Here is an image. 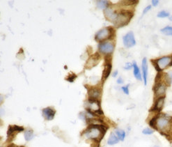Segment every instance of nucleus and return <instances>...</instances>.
I'll return each instance as SVG.
<instances>
[{
    "mask_svg": "<svg viewBox=\"0 0 172 147\" xmlns=\"http://www.w3.org/2000/svg\"><path fill=\"white\" fill-rule=\"evenodd\" d=\"M97 7L101 8V9H107L109 6V2L105 1V0H101V1H98L97 2Z\"/></svg>",
    "mask_w": 172,
    "mask_h": 147,
    "instance_id": "obj_22",
    "label": "nucleus"
},
{
    "mask_svg": "<svg viewBox=\"0 0 172 147\" xmlns=\"http://www.w3.org/2000/svg\"><path fill=\"white\" fill-rule=\"evenodd\" d=\"M151 6H148V7H146L144 8V10H143V14H145V13H147L148 11L151 10Z\"/></svg>",
    "mask_w": 172,
    "mask_h": 147,
    "instance_id": "obj_32",
    "label": "nucleus"
},
{
    "mask_svg": "<svg viewBox=\"0 0 172 147\" xmlns=\"http://www.w3.org/2000/svg\"><path fill=\"white\" fill-rule=\"evenodd\" d=\"M24 129L23 127L18 126H10L8 127L7 131V136L8 138L12 137L13 135H15L18 132H20L24 131Z\"/></svg>",
    "mask_w": 172,
    "mask_h": 147,
    "instance_id": "obj_14",
    "label": "nucleus"
},
{
    "mask_svg": "<svg viewBox=\"0 0 172 147\" xmlns=\"http://www.w3.org/2000/svg\"><path fill=\"white\" fill-rule=\"evenodd\" d=\"M161 32L167 36H172V27H165L161 29Z\"/></svg>",
    "mask_w": 172,
    "mask_h": 147,
    "instance_id": "obj_23",
    "label": "nucleus"
},
{
    "mask_svg": "<svg viewBox=\"0 0 172 147\" xmlns=\"http://www.w3.org/2000/svg\"><path fill=\"white\" fill-rule=\"evenodd\" d=\"M155 129L166 136L169 135L172 132V117L167 114H157Z\"/></svg>",
    "mask_w": 172,
    "mask_h": 147,
    "instance_id": "obj_1",
    "label": "nucleus"
},
{
    "mask_svg": "<svg viewBox=\"0 0 172 147\" xmlns=\"http://www.w3.org/2000/svg\"><path fill=\"white\" fill-rule=\"evenodd\" d=\"M138 1H132V0H131V1H123L122 3H123V4L124 5H126V6H130V5H134V4H138Z\"/></svg>",
    "mask_w": 172,
    "mask_h": 147,
    "instance_id": "obj_26",
    "label": "nucleus"
},
{
    "mask_svg": "<svg viewBox=\"0 0 172 147\" xmlns=\"http://www.w3.org/2000/svg\"><path fill=\"white\" fill-rule=\"evenodd\" d=\"M142 133L143 135H150L154 133V131L152 128H144L142 131Z\"/></svg>",
    "mask_w": 172,
    "mask_h": 147,
    "instance_id": "obj_25",
    "label": "nucleus"
},
{
    "mask_svg": "<svg viewBox=\"0 0 172 147\" xmlns=\"http://www.w3.org/2000/svg\"><path fill=\"white\" fill-rule=\"evenodd\" d=\"M155 69L157 71L160 72L162 70L166 69L168 66H170V64L171 62V57L170 56H163L162 58H160L157 60H152Z\"/></svg>",
    "mask_w": 172,
    "mask_h": 147,
    "instance_id": "obj_5",
    "label": "nucleus"
},
{
    "mask_svg": "<svg viewBox=\"0 0 172 147\" xmlns=\"http://www.w3.org/2000/svg\"><path fill=\"white\" fill-rule=\"evenodd\" d=\"M88 95L89 99L91 100H98L101 95V91L98 88H91L88 90Z\"/></svg>",
    "mask_w": 172,
    "mask_h": 147,
    "instance_id": "obj_15",
    "label": "nucleus"
},
{
    "mask_svg": "<svg viewBox=\"0 0 172 147\" xmlns=\"http://www.w3.org/2000/svg\"><path fill=\"white\" fill-rule=\"evenodd\" d=\"M166 89H167V87H166V86L164 85L162 83L157 84L153 89L155 92V96L156 97V98L165 96Z\"/></svg>",
    "mask_w": 172,
    "mask_h": 147,
    "instance_id": "obj_10",
    "label": "nucleus"
},
{
    "mask_svg": "<svg viewBox=\"0 0 172 147\" xmlns=\"http://www.w3.org/2000/svg\"><path fill=\"white\" fill-rule=\"evenodd\" d=\"M157 16L158 17V18H167V17H170V13L167 12V11H160V12L157 13Z\"/></svg>",
    "mask_w": 172,
    "mask_h": 147,
    "instance_id": "obj_24",
    "label": "nucleus"
},
{
    "mask_svg": "<svg viewBox=\"0 0 172 147\" xmlns=\"http://www.w3.org/2000/svg\"><path fill=\"white\" fill-rule=\"evenodd\" d=\"M123 44L126 47L130 48L133 47L136 44V41H135L134 33L132 32H130L123 36Z\"/></svg>",
    "mask_w": 172,
    "mask_h": 147,
    "instance_id": "obj_8",
    "label": "nucleus"
},
{
    "mask_svg": "<svg viewBox=\"0 0 172 147\" xmlns=\"http://www.w3.org/2000/svg\"><path fill=\"white\" fill-rule=\"evenodd\" d=\"M33 132L32 129H27L24 131V137L25 140L27 142H29V141L32 140L33 138Z\"/></svg>",
    "mask_w": 172,
    "mask_h": 147,
    "instance_id": "obj_21",
    "label": "nucleus"
},
{
    "mask_svg": "<svg viewBox=\"0 0 172 147\" xmlns=\"http://www.w3.org/2000/svg\"><path fill=\"white\" fill-rule=\"evenodd\" d=\"M128 87H129V85H127V86L121 87V89L123 90V91L124 92V94H126V95H128L129 94V88H128Z\"/></svg>",
    "mask_w": 172,
    "mask_h": 147,
    "instance_id": "obj_30",
    "label": "nucleus"
},
{
    "mask_svg": "<svg viewBox=\"0 0 172 147\" xmlns=\"http://www.w3.org/2000/svg\"><path fill=\"white\" fill-rule=\"evenodd\" d=\"M100 60V56L98 53H95L94 55H92L91 57L89 59L86 64V68L88 69H92L93 67L96 66L98 62Z\"/></svg>",
    "mask_w": 172,
    "mask_h": 147,
    "instance_id": "obj_9",
    "label": "nucleus"
},
{
    "mask_svg": "<svg viewBox=\"0 0 172 147\" xmlns=\"http://www.w3.org/2000/svg\"><path fill=\"white\" fill-rule=\"evenodd\" d=\"M56 111L54 108L52 107H46L42 110V114L43 117L47 121H51L55 118Z\"/></svg>",
    "mask_w": 172,
    "mask_h": 147,
    "instance_id": "obj_11",
    "label": "nucleus"
},
{
    "mask_svg": "<svg viewBox=\"0 0 172 147\" xmlns=\"http://www.w3.org/2000/svg\"><path fill=\"white\" fill-rule=\"evenodd\" d=\"M155 147H157V146H155Z\"/></svg>",
    "mask_w": 172,
    "mask_h": 147,
    "instance_id": "obj_41",
    "label": "nucleus"
},
{
    "mask_svg": "<svg viewBox=\"0 0 172 147\" xmlns=\"http://www.w3.org/2000/svg\"><path fill=\"white\" fill-rule=\"evenodd\" d=\"M123 82V79L121 78H119L117 80V83L118 84H122Z\"/></svg>",
    "mask_w": 172,
    "mask_h": 147,
    "instance_id": "obj_34",
    "label": "nucleus"
},
{
    "mask_svg": "<svg viewBox=\"0 0 172 147\" xmlns=\"http://www.w3.org/2000/svg\"><path fill=\"white\" fill-rule=\"evenodd\" d=\"M142 72H143V81H144V84L146 85L147 84V78H148V62H147V59L144 57L143 59L142 62Z\"/></svg>",
    "mask_w": 172,
    "mask_h": 147,
    "instance_id": "obj_16",
    "label": "nucleus"
},
{
    "mask_svg": "<svg viewBox=\"0 0 172 147\" xmlns=\"http://www.w3.org/2000/svg\"><path fill=\"white\" fill-rule=\"evenodd\" d=\"M18 147H24V146H18Z\"/></svg>",
    "mask_w": 172,
    "mask_h": 147,
    "instance_id": "obj_40",
    "label": "nucleus"
},
{
    "mask_svg": "<svg viewBox=\"0 0 172 147\" xmlns=\"http://www.w3.org/2000/svg\"><path fill=\"white\" fill-rule=\"evenodd\" d=\"M169 19H170V20L172 21V16H171L169 17Z\"/></svg>",
    "mask_w": 172,
    "mask_h": 147,
    "instance_id": "obj_38",
    "label": "nucleus"
},
{
    "mask_svg": "<svg viewBox=\"0 0 172 147\" xmlns=\"http://www.w3.org/2000/svg\"><path fill=\"white\" fill-rule=\"evenodd\" d=\"M132 17H133V13L130 11H121L120 13L118 14V17L114 24L118 27L126 26L129 23Z\"/></svg>",
    "mask_w": 172,
    "mask_h": 147,
    "instance_id": "obj_3",
    "label": "nucleus"
},
{
    "mask_svg": "<svg viewBox=\"0 0 172 147\" xmlns=\"http://www.w3.org/2000/svg\"><path fill=\"white\" fill-rule=\"evenodd\" d=\"M0 147H2V146H0Z\"/></svg>",
    "mask_w": 172,
    "mask_h": 147,
    "instance_id": "obj_42",
    "label": "nucleus"
},
{
    "mask_svg": "<svg viewBox=\"0 0 172 147\" xmlns=\"http://www.w3.org/2000/svg\"><path fill=\"white\" fill-rule=\"evenodd\" d=\"M148 124H149V126L151 127V128L155 129V126H156V117H154L151 118L150 121H149Z\"/></svg>",
    "mask_w": 172,
    "mask_h": 147,
    "instance_id": "obj_27",
    "label": "nucleus"
},
{
    "mask_svg": "<svg viewBox=\"0 0 172 147\" xmlns=\"http://www.w3.org/2000/svg\"><path fill=\"white\" fill-rule=\"evenodd\" d=\"M114 33V30L112 28L110 27H106L100 29V31L96 33L95 34V40L98 41H103L106 39L110 38L111 36H112Z\"/></svg>",
    "mask_w": 172,
    "mask_h": 147,
    "instance_id": "obj_6",
    "label": "nucleus"
},
{
    "mask_svg": "<svg viewBox=\"0 0 172 147\" xmlns=\"http://www.w3.org/2000/svg\"><path fill=\"white\" fill-rule=\"evenodd\" d=\"M132 67H133V73H134L135 77L136 78L137 80L141 81L142 80V75H141L140 70L139 69V67H138L136 62H134V63L132 64Z\"/></svg>",
    "mask_w": 172,
    "mask_h": 147,
    "instance_id": "obj_19",
    "label": "nucleus"
},
{
    "mask_svg": "<svg viewBox=\"0 0 172 147\" xmlns=\"http://www.w3.org/2000/svg\"><path fill=\"white\" fill-rule=\"evenodd\" d=\"M166 78H167V82L172 84V71L169 72L167 75H166Z\"/></svg>",
    "mask_w": 172,
    "mask_h": 147,
    "instance_id": "obj_28",
    "label": "nucleus"
},
{
    "mask_svg": "<svg viewBox=\"0 0 172 147\" xmlns=\"http://www.w3.org/2000/svg\"><path fill=\"white\" fill-rule=\"evenodd\" d=\"M98 50L101 53L105 55H110L114 52V46L110 42H103L99 44Z\"/></svg>",
    "mask_w": 172,
    "mask_h": 147,
    "instance_id": "obj_7",
    "label": "nucleus"
},
{
    "mask_svg": "<svg viewBox=\"0 0 172 147\" xmlns=\"http://www.w3.org/2000/svg\"><path fill=\"white\" fill-rule=\"evenodd\" d=\"M132 67V64L127 63V64H126L125 66H124V69H125L126 70H129V69H130Z\"/></svg>",
    "mask_w": 172,
    "mask_h": 147,
    "instance_id": "obj_31",
    "label": "nucleus"
},
{
    "mask_svg": "<svg viewBox=\"0 0 172 147\" xmlns=\"http://www.w3.org/2000/svg\"><path fill=\"white\" fill-rule=\"evenodd\" d=\"M170 66H172V56H171V64H170Z\"/></svg>",
    "mask_w": 172,
    "mask_h": 147,
    "instance_id": "obj_39",
    "label": "nucleus"
},
{
    "mask_svg": "<svg viewBox=\"0 0 172 147\" xmlns=\"http://www.w3.org/2000/svg\"><path fill=\"white\" fill-rule=\"evenodd\" d=\"M117 74H118V71H117V70H116V71H114V73H113V77L115 78L116 76L117 75Z\"/></svg>",
    "mask_w": 172,
    "mask_h": 147,
    "instance_id": "obj_36",
    "label": "nucleus"
},
{
    "mask_svg": "<svg viewBox=\"0 0 172 147\" xmlns=\"http://www.w3.org/2000/svg\"><path fill=\"white\" fill-rule=\"evenodd\" d=\"M106 131L107 128L103 124L89 125L86 131L84 132V136L86 139L95 141V142H100L106 133Z\"/></svg>",
    "mask_w": 172,
    "mask_h": 147,
    "instance_id": "obj_2",
    "label": "nucleus"
},
{
    "mask_svg": "<svg viewBox=\"0 0 172 147\" xmlns=\"http://www.w3.org/2000/svg\"><path fill=\"white\" fill-rule=\"evenodd\" d=\"M118 142H119V140H118V138L117 137V135H116V134L114 132H111V134L109 135L108 140V145L112 146L117 145V144L118 143Z\"/></svg>",
    "mask_w": 172,
    "mask_h": 147,
    "instance_id": "obj_18",
    "label": "nucleus"
},
{
    "mask_svg": "<svg viewBox=\"0 0 172 147\" xmlns=\"http://www.w3.org/2000/svg\"><path fill=\"white\" fill-rule=\"evenodd\" d=\"M3 100H4V97H3V96L0 95V105L3 103Z\"/></svg>",
    "mask_w": 172,
    "mask_h": 147,
    "instance_id": "obj_35",
    "label": "nucleus"
},
{
    "mask_svg": "<svg viewBox=\"0 0 172 147\" xmlns=\"http://www.w3.org/2000/svg\"><path fill=\"white\" fill-rule=\"evenodd\" d=\"M76 77H77V76H76V75L72 74V75H69L68 76V78L66 79V80L70 82H73L74 81L75 79L76 78Z\"/></svg>",
    "mask_w": 172,
    "mask_h": 147,
    "instance_id": "obj_29",
    "label": "nucleus"
},
{
    "mask_svg": "<svg viewBox=\"0 0 172 147\" xmlns=\"http://www.w3.org/2000/svg\"><path fill=\"white\" fill-rule=\"evenodd\" d=\"M4 110H3L2 109H0V115H2L3 114H4Z\"/></svg>",
    "mask_w": 172,
    "mask_h": 147,
    "instance_id": "obj_37",
    "label": "nucleus"
},
{
    "mask_svg": "<svg viewBox=\"0 0 172 147\" xmlns=\"http://www.w3.org/2000/svg\"><path fill=\"white\" fill-rule=\"evenodd\" d=\"M86 111L92 113L95 116H100L103 114V112L101 109L100 103L98 100H91L89 99V100L86 103Z\"/></svg>",
    "mask_w": 172,
    "mask_h": 147,
    "instance_id": "obj_4",
    "label": "nucleus"
},
{
    "mask_svg": "<svg viewBox=\"0 0 172 147\" xmlns=\"http://www.w3.org/2000/svg\"><path fill=\"white\" fill-rule=\"evenodd\" d=\"M105 16L109 21L113 22L114 24L118 17V13H116L113 9H112V8H108L107 9L105 10Z\"/></svg>",
    "mask_w": 172,
    "mask_h": 147,
    "instance_id": "obj_13",
    "label": "nucleus"
},
{
    "mask_svg": "<svg viewBox=\"0 0 172 147\" xmlns=\"http://www.w3.org/2000/svg\"><path fill=\"white\" fill-rule=\"evenodd\" d=\"M158 0H153V1H152V5H153V7H157V6L158 5Z\"/></svg>",
    "mask_w": 172,
    "mask_h": 147,
    "instance_id": "obj_33",
    "label": "nucleus"
},
{
    "mask_svg": "<svg viewBox=\"0 0 172 147\" xmlns=\"http://www.w3.org/2000/svg\"><path fill=\"white\" fill-rule=\"evenodd\" d=\"M112 70V63L111 60H108L106 59L105 65V69H104L103 73V80H105L108 79V78L109 76L111 73Z\"/></svg>",
    "mask_w": 172,
    "mask_h": 147,
    "instance_id": "obj_17",
    "label": "nucleus"
},
{
    "mask_svg": "<svg viewBox=\"0 0 172 147\" xmlns=\"http://www.w3.org/2000/svg\"><path fill=\"white\" fill-rule=\"evenodd\" d=\"M165 96H162L158 98H156V100L155 102L154 105L152 107L151 109V111L160 112L162 111L165 105Z\"/></svg>",
    "mask_w": 172,
    "mask_h": 147,
    "instance_id": "obj_12",
    "label": "nucleus"
},
{
    "mask_svg": "<svg viewBox=\"0 0 172 147\" xmlns=\"http://www.w3.org/2000/svg\"><path fill=\"white\" fill-rule=\"evenodd\" d=\"M114 133L117 135V137L118 138L119 141H124L125 138L126 137V132L123 131V130H121L119 128H117L115 130Z\"/></svg>",
    "mask_w": 172,
    "mask_h": 147,
    "instance_id": "obj_20",
    "label": "nucleus"
}]
</instances>
